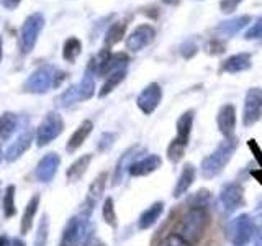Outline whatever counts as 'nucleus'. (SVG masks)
I'll use <instances>...</instances> for the list:
<instances>
[{
  "instance_id": "nucleus-3",
  "label": "nucleus",
  "mask_w": 262,
  "mask_h": 246,
  "mask_svg": "<svg viewBox=\"0 0 262 246\" xmlns=\"http://www.w3.org/2000/svg\"><path fill=\"white\" fill-rule=\"evenodd\" d=\"M94 228L89 217H72L64 228L61 246H87L92 238Z\"/></svg>"
},
{
  "instance_id": "nucleus-40",
  "label": "nucleus",
  "mask_w": 262,
  "mask_h": 246,
  "mask_svg": "<svg viewBox=\"0 0 262 246\" xmlns=\"http://www.w3.org/2000/svg\"><path fill=\"white\" fill-rule=\"evenodd\" d=\"M115 138H117V135H115V133H103L102 138H100V143H98V150L106 151L115 143Z\"/></svg>"
},
{
  "instance_id": "nucleus-26",
  "label": "nucleus",
  "mask_w": 262,
  "mask_h": 246,
  "mask_svg": "<svg viewBox=\"0 0 262 246\" xmlns=\"http://www.w3.org/2000/svg\"><path fill=\"white\" fill-rule=\"evenodd\" d=\"M94 76H95V71L90 68V66H87L84 77H82L80 84L77 86L80 100H89V98L94 97V94H95V79H94Z\"/></svg>"
},
{
  "instance_id": "nucleus-2",
  "label": "nucleus",
  "mask_w": 262,
  "mask_h": 246,
  "mask_svg": "<svg viewBox=\"0 0 262 246\" xmlns=\"http://www.w3.org/2000/svg\"><path fill=\"white\" fill-rule=\"evenodd\" d=\"M207 227H208L207 210L203 207H190V210H187V213H184V217L179 221L177 235L182 236L190 244H195L203 238Z\"/></svg>"
},
{
  "instance_id": "nucleus-35",
  "label": "nucleus",
  "mask_w": 262,
  "mask_h": 246,
  "mask_svg": "<svg viewBox=\"0 0 262 246\" xmlns=\"http://www.w3.org/2000/svg\"><path fill=\"white\" fill-rule=\"evenodd\" d=\"M48 236H49V221H48V215H43V218L39 221L38 232H36L35 246H46Z\"/></svg>"
},
{
  "instance_id": "nucleus-8",
  "label": "nucleus",
  "mask_w": 262,
  "mask_h": 246,
  "mask_svg": "<svg viewBox=\"0 0 262 246\" xmlns=\"http://www.w3.org/2000/svg\"><path fill=\"white\" fill-rule=\"evenodd\" d=\"M262 118V89L251 87L244 98L243 123L244 127H252Z\"/></svg>"
},
{
  "instance_id": "nucleus-37",
  "label": "nucleus",
  "mask_w": 262,
  "mask_h": 246,
  "mask_svg": "<svg viewBox=\"0 0 262 246\" xmlns=\"http://www.w3.org/2000/svg\"><path fill=\"white\" fill-rule=\"evenodd\" d=\"M159 246H193V244L185 241L184 238L179 236L177 233H172V235H167L166 238H164Z\"/></svg>"
},
{
  "instance_id": "nucleus-13",
  "label": "nucleus",
  "mask_w": 262,
  "mask_h": 246,
  "mask_svg": "<svg viewBox=\"0 0 262 246\" xmlns=\"http://www.w3.org/2000/svg\"><path fill=\"white\" fill-rule=\"evenodd\" d=\"M61 164V158L57 153H48L46 156L39 159L36 171H35V176L39 182H49L57 172V168Z\"/></svg>"
},
{
  "instance_id": "nucleus-28",
  "label": "nucleus",
  "mask_w": 262,
  "mask_h": 246,
  "mask_svg": "<svg viewBox=\"0 0 262 246\" xmlns=\"http://www.w3.org/2000/svg\"><path fill=\"white\" fill-rule=\"evenodd\" d=\"M126 27H128V22L126 20H121V22L113 23L112 27L108 28V31H106V35H105V48L110 49L112 46L120 43V41L123 39V36H125Z\"/></svg>"
},
{
  "instance_id": "nucleus-16",
  "label": "nucleus",
  "mask_w": 262,
  "mask_h": 246,
  "mask_svg": "<svg viewBox=\"0 0 262 246\" xmlns=\"http://www.w3.org/2000/svg\"><path fill=\"white\" fill-rule=\"evenodd\" d=\"M33 136H35V133H33L31 130H27L25 133H21L10 146L7 148L4 158L8 162H13V161H16L18 158H21V156L30 150L31 141H33Z\"/></svg>"
},
{
  "instance_id": "nucleus-10",
  "label": "nucleus",
  "mask_w": 262,
  "mask_h": 246,
  "mask_svg": "<svg viewBox=\"0 0 262 246\" xmlns=\"http://www.w3.org/2000/svg\"><path fill=\"white\" fill-rule=\"evenodd\" d=\"M161 100H162V89H161V86L158 84V82H151V84H147L141 90V94L138 95L136 105H138V109L141 110L144 115H151L159 107Z\"/></svg>"
},
{
  "instance_id": "nucleus-39",
  "label": "nucleus",
  "mask_w": 262,
  "mask_h": 246,
  "mask_svg": "<svg viewBox=\"0 0 262 246\" xmlns=\"http://www.w3.org/2000/svg\"><path fill=\"white\" fill-rule=\"evenodd\" d=\"M241 2H243V0H221L220 8H221V12H223V13H233Z\"/></svg>"
},
{
  "instance_id": "nucleus-6",
  "label": "nucleus",
  "mask_w": 262,
  "mask_h": 246,
  "mask_svg": "<svg viewBox=\"0 0 262 246\" xmlns=\"http://www.w3.org/2000/svg\"><path fill=\"white\" fill-rule=\"evenodd\" d=\"M64 131V120L57 112H49L46 117L41 120L36 130V145L43 148L59 136Z\"/></svg>"
},
{
  "instance_id": "nucleus-48",
  "label": "nucleus",
  "mask_w": 262,
  "mask_h": 246,
  "mask_svg": "<svg viewBox=\"0 0 262 246\" xmlns=\"http://www.w3.org/2000/svg\"><path fill=\"white\" fill-rule=\"evenodd\" d=\"M256 246H262V233H259L257 240H256Z\"/></svg>"
},
{
  "instance_id": "nucleus-1",
  "label": "nucleus",
  "mask_w": 262,
  "mask_h": 246,
  "mask_svg": "<svg viewBox=\"0 0 262 246\" xmlns=\"http://www.w3.org/2000/svg\"><path fill=\"white\" fill-rule=\"evenodd\" d=\"M236 148H237V139L234 136L225 138L223 141L215 148V151L208 154L207 158H203L202 166H200L203 179H213L220 176L221 172H223V169L226 168V164L231 161V158L234 156Z\"/></svg>"
},
{
  "instance_id": "nucleus-44",
  "label": "nucleus",
  "mask_w": 262,
  "mask_h": 246,
  "mask_svg": "<svg viewBox=\"0 0 262 246\" xmlns=\"http://www.w3.org/2000/svg\"><path fill=\"white\" fill-rule=\"evenodd\" d=\"M0 4H2V7L7 8V10H15V8L21 4V0H0Z\"/></svg>"
},
{
  "instance_id": "nucleus-25",
  "label": "nucleus",
  "mask_w": 262,
  "mask_h": 246,
  "mask_svg": "<svg viewBox=\"0 0 262 246\" xmlns=\"http://www.w3.org/2000/svg\"><path fill=\"white\" fill-rule=\"evenodd\" d=\"M38 207H39V195L35 194L30 199V202L27 203V209L23 212V217H21V227H20V232L21 235H27L31 227H33V220H35V215L38 212Z\"/></svg>"
},
{
  "instance_id": "nucleus-29",
  "label": "nucleus",
  "mask_w": 262,
  "mask_h": 246,
  "mask_svg": "<svg viewBox=\"0 0 262 246\" xmlns=\"http://www.w3.org/2000/svg\"><path fill=\"white\" fill-rule=\"evenodd\" d=\"M82 53V43L80 39L76 36H71L66 39V43L62 46V57L68 63H76V59Z\"/></svg>"
},
{
  "instance_id": "nucleus-7",
  "label": "nucleus",
  "mask_w": 262,
  "mask_h": 246,
  "mask_svg": "<svg viewBox=\"0 0 262 246\" xmlns=\"http://www.w3.org/2000/svg\"><path fill=\"white\" fill-rule=\"evenodd\" d=\"M56 72L57 71L49 64L39 66V68L33 71L30 74V77L25 80L23 89L31 94H45L49 90V87L54 86Z\"/></svg>"
},
{
  "instance_id": "nucleus-15",
  "label": "nucleus",
  "mask_w": 262,
  "mask_h": 246,
  "mask_svg": "<svg viewBox=\"0 0 262 246\" xmlns=\"http://www.w3.org/2000/svg\"><path fill=\"white\" fill-rule=\"evenodd\" d=\"M162 166V159L159 154H147L146 158L138 159L129 166L128 172L129 176L133 177H143V176H149L154 171H158Z\"/></svg>"
},
{
  "instance_id": "nucleus-32",
  "label": "nucleus",
  "mask_w": 262,
  "mask_h": 246,
  "mask_svg": "<svg viewBox=\"0 0 262 246\" xmlns=\"http://www.w3.org/2000/svg\"><path fill=\"white\" fill-rule=\"evenodd\" d=\"M102 215H103V220L106 221V225H110L112 228H117V225H118V221H117V212H115V203H113L112 197H108V199L103 202Z\"/></svg>"
},
{
  "instance_id": "nucleus-47",
  "label": "nucleus",
  "mask_w": 262,
  "mask_h": 246,
  "mask_svg": "<svg viewBox=\"0 0 262 246\" xmlns=\"http://www.w3.org/2000/svg\"><path fill=\"white\" fill-rule=\"evenodd\" d=\"M164 4H167V5H177L180 0H162Z\"/></svg>"
},
{
  "instance_id": "nucleus-11",
  "label": "nucleus",
  "mask_w": 262,
  "mask_h": 246,
  "mask_svg": "<svg viewBox=\"0 0 262 246\" xmlns=\"http://www.w3.org/2000/svg\"><path fill=\"white\" fill-rule=\"evenodd\" d=\"M154 36H156V30L152 25L143 23L131 31V35L126 38V48L129 51L138 53V51H141V49H144L146 46H149L154 41Z\"/></svg>"
},
{
  "instance_id": "nucleus-24",
  "label": "nucleus",
  "mask_w": 262,
  "mask_h": 246,
  "mask_svg": "<svg viewBox=\"0 0 262 246\" xmlns=\"http://www.w3.org/2000/svg\"><path fill=\"white\" fill-rule=\"evenodd\" d=\"M249 22H251L249 15H241V16H236V18L226 20L221 25H218L216 31L221 33V35H225V36H234L236 33H239Z\"/></svg>"
},
{
  "instance_id": "nucleus-5",
  "label": "nucleus",
  "mask_w": 262,
  "mask_h": 246,
  "mask_svg": "<svg viewBox=\"0 0 262 246\" xmlns=\"http://www.w3.org/2000/svg\"><path fill=\"white\" fill-rule=\"evenodd\" d=\"M228 233L233 246H246L256 233V221L248 213H241L231 220L228 227Z\"/></svg>"
},
{
  "instance_id": "nucleus-50",
  "label": "nucleus",
  "mask_w": 262,
  "mask_h": 246,
  "mask_svg": "<svg viewBox=\"0 0 262 246\" xmlns=\"http://www.w3.org/2000/svg\"><path fill=\"white\" fill-rule=\"evenodd\" d=\"M0 194H2V186H0ZM0 203H2V195H0Z\"/></svg>"
},
{
  "instance_id": "nucleus-30",
  "label": "nucleus",
  "mask_w": 262,
  "mask_h": 246,
  "mask_svg": "<svg viewBox=\"0 0 262 246\" xmlns=\"http://www.w3.org/2000/svg\"><path fill=\"white\" fill-rule=\"evenodd\" d=\"M125 77H126V69L112 72L110 76H106V80H105V84L102 86L100 92H98V97H106L110 92H113V90L121 84Z\"/></svg>"
},
{
  "instance_id": "nucleus-21",
  "label": "nucleus",
  "mask_w": 262,
  "mask_h": 246,
  "mask_svg": "<svg viewBox=\"0 0 262 246\" xmlns=\"http://www.w3.org/2000/svg\"><path fill=\"white\" fill-rule=\"evenodd\" d=\"M164 212V203L162 202H154L152 205H149L141 215L138 218V228L139 230H147L151 228L152 225H156V221H158Z\"/></svg>"
},
{
  "instance_id": "nucleus-20",
  "label": "nucleus",
  "mask_w": 262,
  "mask_h": 246,
  "mask_svg": "<svg viewBox=\"0 0 262 246\" xmlns=\"http://www.w3.org/2000/svg\"><path fill=\"white\" fill-rule=\"evenodd\" d=\"M138 154H139V146H133L129 148V150L121 154V158L117 164V169H115V174H113V186H118L123 177H125V172L129 169V166L133 164L135 161H138Z\"/></svg>"
},
{
  "instance_id": "nucleus-45",
  "label": "nucleus",
  "mask_w": 262,
  "mask_h": 246,
  "mask_svg": "<svg viewBox=\"0 0 262 246\" xmlns=\"http://www.w3.org/2000/svg\"><path fill=\"white\" fill-rule=\"evenodd\" d=\"M251 174H252V177H254V179H257V182L262 186V168H259L257 171H252Z\"/></svg>"
},
{
  "instance_id": "nucleus-46",
  "label": "nucleus",
  "mask_w": 262,
  "mask_h": 246,
  "mask_svg": "<svg viewBox=\"0 0 262 246\" xmlns=\"http://www.w3.org/2000/svg\"><path fill=\"white\" fill-rule=\"evenodd\" d=\"M0 246H10V238L7 235H0Z\"/></svg>"
},
{
  "instance_id": "nucleus-23",
  "label": "nucleus",
  "mask_w": 262,
  "mask_h": 246,
  "mask_svg": "<svg viewBox=\"0 0 262 246\" xmlns=\"http://www.w3.org/2000/svg\"><path fill=\"white\" fill-rule=\"evenodd\" d=\"M90 162H92V154H84L79 159L74 161L69 166V169L66 171V177H68L69 182H77L79 179H82V176L87 172Z\"/></svg>"
},
{
  "instance_id": "nucleus-22",
  "label": "nucleus",
  "mask_w": 262,
  "mask_h": 246,
  "mask_svg": "<svg viewBox=\"0 0 262 246\" xmlns=\"http://www.w3.org/2000/svg\"><path fill=\"white\" fill-rule=\"evenodd\" d=\"M193 118H195L193 110H187L179 117V120H177V139L180 143L187 145L188 139H190L192 128H193Z\"/></svg>"
},
{
  "instance_id": "nucleus-33",
  "label": "nucleus",
  "mask_w": 262,
  "mask_h": 246,
  "mask_svg": "<svg viewBox=\"0 0 262 246\" xmlns=\"http://www.w3.org/2000/svg\"><path fill=\"white\" fill-rule=\"evenodd\" d=\"M185 146L184 143H180L179 139H172L169 148H167V158L170 162H179L180 159L184 158V154H185Z\"/></svg>"
},
{
  "instance_id": "nucleus-43",
  "label": "nucleus",
  "mask_w": 262,
  "mask_h": 246,
  "mask_svg": "<svg viewBox=\"0 0 262 246\" xmlns=\"http://www.w3.org/2000/svg\"><path fill=\"white\" fill-rule=\"evenodd\" d=\"M210 48H211V54H220L225 51V45L218 39H213L210 43Z\"/></svg>"
},
{
  "instance_id": "nucleus-41",
  "label": "nucleus",
  "mask_w": 262,
  "mask_h": 246,
  "mask_svg": "<svg viewBox=\"0 0 262 246\" xmlns=\"http://www.w3.org/2000/svg\"><path fill=\"white\" fill-rule=\"evenodd\" d=\"M248 146H249V150L252 151L254 158H256V161H257V164H259V168H262V151H260V148H259L257 141H256V139H249V141H248Z\"/></svg>"
},
{
  "instance_id": "nucleus-49",
  "label": "nucleus",
  "mask_w": 262,
  "mask_h": 246,
  "mask_svg": "<svg viewBox=\"0 0 262 246\" xmlns=\"http://www.w3.org/2000/svg\"><path fill=\"white\" fill-rule=\"evenodd\" d=\"M2 49H4V46H2V38H0V61H2V56H4V51H2Z\"/></svg>"
},
{
  "instance_id": "nucleus-38",
  "label": "nucleus",
  "mask_w": 262,
  "mask_h": 246,
  "mask_svg": "<svg viewBox=\"0 0 262 246\" xmlns=\"http://www.w3.org/2000/svg\"><path fill=\"white\" fill-rule=\"evenodd\" d=\"M244 38L246 39H260L262 38V16L257 18V22L254 23L248 31H246Z\"/></svg>"
},
{
  "instance_id": "nucleus-17",
  "label": "nucleus",
  "mask_w": 262,
  "mask_h": 246,
  "mask_svg": "<svg viewBox=\"0 0 262 246\" xmlns=\"http://www.w3.org/2000/svg\"><path fill=\"white\" fill-rule=\"evenodd\" d=\"M195 176H196V169L193 164L187 162L185 166L182 168V172L179 174L177 177V182L174 186V191H172V195H174V199H179V197H182L184 194L188 192V189L192 187V184L195 182Z\"/></svg>"
},
{
  "instance_id": "nucleus-36",
  "label": "nucleus",
  "mask_w": 262,
  "mask_h": 246,
  "mask_svg": "<svg viewBox=\"0 0 262 246\" xmlns=\"http://www.w3.org/2000/svg\"><path fill=\"white\" fill-rule=\"evenodd\" d=\"M210 200V191L207 189H200L199 192H195L193 197L188 199V203H192V207H203L205 202Z\"/></svg>"
},
{
  "instance_id": "nucleus-27",
  "label": "nucleus",
  "mask_w": 262,
  "mask_h": 246,
  "mask_svg": "<svg viewBox=\"0 0 262 246\" xmlns=\"http://www.w3.org/2000/svg\"><path fill=\"white\" fill-rule=\"evenodd\" d=\"M18 125V117L13 112H5L0 117V141H7L15 133Z\"/></svg>"
},
{
  "instance_id": "nucleus-19",
  "label": "nucleus",
  "mask_w": 262,
  "mask_h": 246,
  "mask_svg": "<svg viewBox=\"0 0 262 246\" xmlns=\"http://www.w3.org/2000/svg\"><path fill=\"white\" fill-rule=\"evenodd\" d=\"M92 128H94V123L90 120H84L80 123V125L76 128V131L71 135L68 145H66V150H68L69 153H74L77 151L79 148L84 145V141L89 138V135L92 133Z\"/></svg>"
},
{
  "instance_id": "nucleus-42",
  "label": "nucleus",
  "mask_w": 262,
  "mask_h": 246,
  "mask_svg": "<svg viewBox=\"0 0 262 246\" xmlns=\"http://www.w3.org/2000/svg\"><path fill=\"white\" fill-rule=\"evenodd\" d=\"M180 53H182V54L187 57V59H188V57H192V56L196 53V45L192 43V39H190V41H187V43H184L182 48H180Z\"/></svg>"
},
{
  "instance_id": "nucleus-4",
  "label": "nucleus",
  "mask_w": 262,
  "mask_h": 246,
  "mask_svg": "<svg viewBox=\"0 0 262 246\" xmlns=\"http://www.w3.org/2000/svg\"><path fill=\"white\" fill-rule=\"evenodd\" d=\"M45 27V16L43 13H31L25 18L23 25H21V30H20V38H18V43H20V49L23 54H28L33 51L35 48L38 36L41 30Z\"/></svg>"
},
{
  "instance_id": "nucleus-31",
  "label": "nucleus",
  "mask_w": 262,
  "mask_h": 246,
  "mask_svg": "<svg viewBox=\"0 0 262 246\" xmlns=\"http://www.w3.org/2000/svg\"><path fill=\"white\" fill-rule=\"evenodd\" d=\"M15 186H7L4 191V199H2V207H4V215L5 218H12L16 213L15 207Z\"/></svg>"
},
{
  "instance_id": "nucleus-9",
  "label": "nucleus",
  "mask_w": 262,
  "mask_h": 246,
  "mask_svg": "<svg viewBox=\"0 0 262 246\" xmlns=\"http://www.w3.org/2000/svg\"><path fill=\"white\" fill-rule=\"evenodd\" d=\"M220 202L226 212H234L246 205L244 187L239 182H228L220 192Z\"/></svg>"
},
{
  "instance_id": "nucleus-14",
  "label": "nucleus",
  "mask_w": 262,
  "mask_h": 246,
  "mask_svg": "<svg viewBox=\"0 0 262 246\" xmlns=\"http://www.w3.org/2000/svg\"><path fill=\"white\" fill-rule=\"evenodd\" d=\"M216 123L221 135L225 138H233L236 128V107L233 104H226L221 107L216 115Z\"/></svg>"
},
{
  "instance_id": "nucleus-34",
  "label": "nucleus",
  "mask_w": 262,
  "mask_h": 246,
  "mask_svg": "<svg viewBox=\"0 0 262 246\" xmlns=\"http://www.w3.org/2000/svg\"><path fill=\"white\" fill-rule=\"evenodd\" d=\"M77 102H80L77 86H71V87L59 97V105L64 107V109H68V107H71V105H74V104H77Z\"/></svg>"
},
{
  "instance_id": "nucleus-51",
  "label": "nucleus",
  "mask_w": 262,
  "mask_h": 246,
  "mask_svg": "<svg viewBox=\"0 0 262 246\" xmlns=\"http://www.w3.org/2000/svg\"><path fill=\"white\" fill-rule=\"evenodd\" d=\"M0 158H2V151H0Z\"/></svg>"
},
{
  "instance_id": "nucleus-18",
  "label": "nucleus",
  "mask_w": 262,
  "mask_h": 246,
  "mask_svg": "<svg viewBox=\"0 0 262 246\" xmlns=\"http://www.w3.org/2000/svg\"><path fill=\"white\" fill-rule=\"evenodd\" d=\"M252 61H251V54L249 53H239V54H233L229 56L228 59L221 63V71L228 72V74H237L243 71L251 69Z\"/></svg>"
},
{
  "instance_id": "nucleus-12",
  "label": "nucleus",
  "mask_w": 262,
  "mask_h": 246,
  "mask_svg": "<svg viewBox=\"0 0 262 246\" xmlns=\"http://www.w3.org/2000/svg\"><path fill=\"white\" fill-rule=\"evenodd\" d=\"M106 179H108V174L106 172H100L95 180L89 187V194H87V199L84 202V207H82V215L89 217L92 209L95 207V203L100 200V197L105 192V187H106Z\"/></svg>"
}]
</instances>
